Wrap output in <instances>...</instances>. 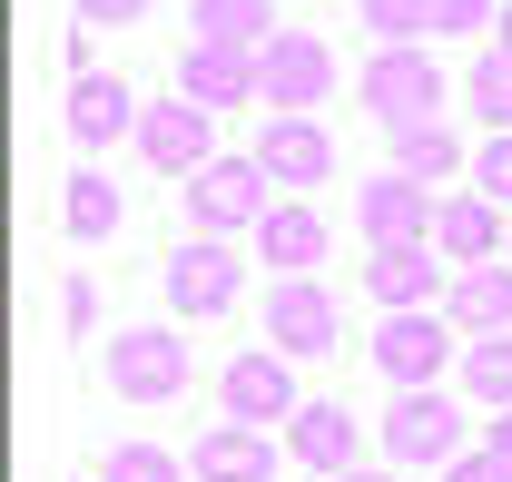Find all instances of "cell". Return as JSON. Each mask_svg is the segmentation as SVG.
Returning <instances> with one entry per match:
<instances>
[{"mask_svg":"<svg viewBox=\"0 0 512 482\" xmlns=\"http://www.w3.org/2000/svg\"><path fill=\"white\" fill-rule=\"evenodd\" d=\"M266 217H276V178L256 158H207L188 178V227L197 237H256Z\"/></svg>","mask_w":512,"mask_h":482,"instance_id":"6da1fadb","label":"cell"},{"mask_svg":"<svg viewBox=\"0 0 512 482\" xmlns=\"http://www.w3.org/2000/svg\"><path fill=\"white\" fill-rule=\"evenodd\" d=\"M463 414H473V404H463V394H444V384L394 394V404H384V453H394L404 473H414V463H434V473H444L453 453H463Z\"/></svg>","mask_w":512,"mask_h":482,"instance_id":"7a4b0ae2","label":"cell"},{"mask_svg":"<svg viewBox=\"0 0 512 482\" xmlns=\"http://www.w3.org/2000/svg\"><path fill=\"white\" fill-rule=\"evenodd\" d=\"M444 89H453V79L424 60V50H375V60H365V109H375L394 138L444 119Z\"/></svg>","mask_w":512,"mask_h":482,"instance_id":"3957f363","label":"cell"},{"mask_svg":"<svg viewBox=\"0 0 512 482\" xmlns=\"http://www.w3.org/2000/svg\"><path fill=\"white\" fill-rule=\"evenodd\" d=\"M256 79H266V109L276 119H316V99L335 89V50H325L316 30H276L256 50Z\"/></svg>","mask_w":512,"mask_h":482,"instance_id":"277c9868","label":"cell"},{"mask_svg":"<svg viewBox=\"0 0 512 482\" xmlns=\"http://www.w3.org/2000/svg\"><path fill=\"white\" fill-rule=\"evenodd\" d=\"M109 384H119L128 404H178L188 394V335L178 325H128L119 345H109Z\"/></svg>","mask_w":512,"mask_h":482,"instance_id":"5b68a950","label":"cell"},{"mask_svg":"<svg viewBox=\"0 0 512 482\" xmlns=\"http://www.w3.org/2000/svg\"><path fill=\"white\" fill-rule=\"evenodd\" d=\"M128 148H138L158 178H197V168L217 158V109H197V99H148Z\"/></svg>","mask_w":512,"mask_h":482,"instance_id":"8992f818","label":"cell"},{"mask_svg":"<svg viewBox=\"0 0 512 482\" xmlns=\"http://www.w3.org/2000/svg\"><path fill=\"white\" fill-rule=\"evenodd\" d=\"M453 325L444 315H384L375 325V374L394 384V394H424V384H444L453 374Z\"/></svg>","mask_w":512,"mask_h":482,"instance_id":"52a82bcc","label":"cell"},{"mask_svg":"<svg viewBox=\"0 0 512 482\" xmlns=\"http://www.w3.org/2000/svg\"><path fill=\"white\" fill-rule=\"evenodd\" d=\"M335 286L325 276H276V296H266V345L286 364H306V355H335Z\"/></svg>","mask_w":512,"mask_h":482,"instance_id":"ba28073f","label":"cell"},{"mask_svg":"<svg viewBox=\"0 0 512 482\" xmlns=\"http://www.w3.org/2000/svg\"><path fill=\"white\" fill-rule=\"evenodd\" d=\"M434 187L424 178H404V168H384V178L355 187V227H365V246H414V237H434Z\"/></svg>","mask_w":512,"mask_h":482,"instance_id":"9c48e42d","label":"cell"},{"mask_svg":"<svg viewBox=\"0 0 512 482\" xmlns=\"http://www.w3.org/2000/svg\"><path fill=\"white\" fill-rule=\"evenodd\" d=\"M365 286H375L384 315H424V305H444V256H434V237L414 246H365Z\"/></svg>","mask_w":512,"mask_h":482,"instance_id":"30bf717a","label":"cell"},{"mask_svg":"<svg viewBox=\"0 0 512 482\" xmlns=\"http://www.w3.org/2000/svg\"><path fill=\"white\" fill-rule=\"evenodd\" d=\"M503 246H512V207H493L483 187H453L434 207V256H453V276L463 266H493Z\"/></svg>","mask_w":512,"mask_h":482,"instance_id":"8fae6325","label":"cell"},{"mask_svg":"<svg viewBox=\"0 0 512 482\" xmlns=\"http://www.w3.org/2000/svg\"><path fill=\"white\" fill-rule=\"evenodd\" d=\"M247 286V266H237V246L197 237V246H168V305L178 315H227Z\"/></svg>","mask_w":512,"mask_h":482,"instance_id":"7c38bea8","label":"cell"},{"mask_svg":"<svg viewBox=\"0 0 512 482\" xmlns=\"http://www.w3.org/2000/svg\"><path fill=\"white\" fill-rule=\"evenodd\" d=\"M247 158L276 187H325V178H335V128H325V119H266Z\"/></svg>","mask_w":512,"mask_h":482,"instance_id":"4fadbf2b","label":"cell"},{"mask_svg":"<svg viewBox=\"0 0 512 482\" xmlns=\"http://www.w3.org/2000/svg\"><path fill=\"white\" fill-rule=\"evenodd\" d=\"M217 394H227V423H256V433H266V423H296V374H286V355H276V345L237 355Z\"/></svg>","mask_w":512,"mask_h":482,"instance_id":"5bb4252c","label":"cell"},{"mask_svg":"<svg viewBox=\"0 0 512 482\" xmlns=\"http://www.w3.org/2000/svg\"><path fill=\"white\" fill-rule=\"evenodd\" d=\"M69 138L99 158V148H119V138H138V109H128V79L119 69H79L69 79Z\"/></svg>","mask_w":512,"mask_h":482,"instance_id":"9a60e30c","label":"cell"},{"mask_svg":"<svg viewBox=\"0 0 512 482\" xmlns=\"http://www.w3.org/2000/svg\"><path fill=\"white\" fill-rule=\"evenodd\" d=\"M276 463H286V443L256 433V423H217V433H197V453H188L197 482H276Z\"/></svg>","mask_w":512,"mask_h":482,"instance_id":"2e32d148","label":"cell"},{"mask_svg":"<svg viewBox=\"0 0 512 482\" xmlns=\"http://www.w3.org/2000/svg\"><path fill=\"white\" fill-rule=\"evenodd\" d=\"M178 89H188L197 109H247V99H266V79H256V50H217V40H188V60H178Z\"/></svg>","mask_w":512,"mask_h":482,"instance_id":"e0dca14e","label":"cell"},{"mask_svg":"<svg viewBox=\"0 0 512 482\" xmlns=\"http://www.w3.org/2000/svg\"><path fill=\"white\" fill-rule=\"evenodd\" d=\"M355 443H365V433H355V414H345V404H296V423H286V453H296V463H306V473H355Z\"/></svg>","mask_w":512,"mask_h":482,"instance_id":"ac0fdd59","label":"cell"},{"mask_svg":"<svg viewBox=\"0 0 512 482\" xmlns=\"http://www.w3.org/2000/svg\"><path fill=\"white\" fill-rule=\"evenodd\" d=\"M444 325H473V335H512V256L493 266H463L444 286Z\"/></svg>","mask_w":512,"mask_h":482,"instance_id":"d6986e66","label":"cell"},{"mask_svg":"<svg viewBox=\"0 0 512 482\" xmlns=\"http://www.w3.org/2000/svg\"><path fill=\"white\" fill-rule=\"evenodd\" d=\"M256 256H266L276 276H316L325 266V217L306 207V197H276V217L256 227Z\"/></svg>","mask_w":512,"mask_h":482,"instance_id":"ffe728a7","label":"cell"},{"mask_svg":"<svg viewBox=\"0 0 512 482\" xmlns=\"http://www.w3.org/2000/svg\"><path fill=\"white\" fill-rule=\"evenodd\" d=\"M188 20L217 50H266L276 40V0H188Z\"/></svg>","mask_w":512,"mask_h":482,"instance_id":"44dd1931","label":"cell"},{"mask_svg":"<svg viewBox=\"0 0 512 482\" xmlns=\"http://www.w3.org/2000/svg\"><path fill=\"white\" fill-rule=\"evenodd\" d=\"M453 384H463V404L503 414V404H512V335H473L463 364H453Z\"/></svg>","mask_w":512,"mask_h":482,"instance_id":"7402d4cb","label":"cell"},{"mask_svg":"<svg viewBox=\"0 0 512 482\" xmlns=\"http://www.w3.org/2000/svg\"><path fill=\"white\" fill-rule=\"evenodd\" d=\"M60 217H69V237H79V246L119 237V178H109V168H79L69 197H60Z\"/></svg>","mask_w":512,"mask_h":482,"instance_id":"603a6c76","label":"cell"},{"mask_svg":"<svg viewBox=\"0 0 512 482\" xmlns=\"http://www.w3.org/2000/svg\"><path fill=\"white\" fill-rule=\"evenodd\" d=\"M394 168L434 187V178H453V168H473V158H463V138H453L444 119H434V128H404V138H394Z\"/></svg>","mask_w":512,"mask_h":482,"instance_id":"cb8c5ba5","label":"cell"},{"mask_svg":"<svg viewBox=\"0 0 512 482\" xmlns=\"http://www.w3.org/2000/svg\"><path fill=\"white\" fill-rule=\"evenodd\" d=\"M355 20L375 30V50H424V30H434V0H355Z\"/></svg>","mask_w":512,"mask_h":482,"instance_id":"d4e9b609","label":"cell"},{"mask_svg":"<svg viewBox=\"0 0 512 482\" xmlns=\"http://www.w3.org/2000/svg\"><path fill=\"white\" fill-rule=\"evenodd\" d=\"M473 109H483V138H512V60L503 50H473Z\"/></svg>","mask_w":512,"mask_h":482,"instance_id":"484cf974","label":"cell"},{"mask_svg":"<svg viewBox=\"0 0 512 482\" xmlns=\"http://www.w3.org/2000/svg\"><path fill=\"white\" fill-rule=\"evenodd\" d=\"M99 482H197V473L168 453V443H119V453L99 463Z\"/></svg>","mask_w":512,"mask_h":482,"instance_id":"4316f807","label":"cell"},{"mask_svg":"<svg viewBox=\"0 0 512 482\" xmlns=\"http://www.w3.org/2000/svg\"><path fill=\"white\" fill-rule=\"evenodd\" d=\"M473 187H483L493 207H512V138H483V158H473Z\"/></svg>","mask_w":512,"mask_h":482,"instance_id":"83f0119b","label":"cell"},{"mask_svg":"<svg viewBox=\"0 0 512 482\" xmlns=\"http://www.w3.org/2000/svg\"><path fill=\"white\" fill-rule=\"evenodd\" d=\"M483 20H503V0H434V30L453 40H483Z\"/></svg>","mask_w":512,"mask_h":482,"instance_id":"f1b7e54d","label":"cell"},{"mask_svg":"<svg viewBox=\"0 0 512 482\" xmlns=\"http://www.w3.org/2000/svg\"><path fill=\"white\" fill-rule=\"evenodd\" d=\"M444 482H512V463H503V453H493V443H483V453L463 443V453H453V463H444Z\"/></svg>","mask_w":512,"mask_h":482,"instance_id":"f546056e","label":"cell"},{"mask_svg":"<svg viewBox=\"0 0 512 482\" xmlns=\"http://www.w3.org/2000/svg\"><path fill=\"white\" fill-rule=\"evenodd\" d=\"M158 0H79V20H99V30H128V20H148Z\"/></svg>","mask_w":512,"mask_h":482,"instance_id":"4dcf8cb0","label":"cell"},{"mask_svg":"<svg viewBox=\"0 0 512 482\" xmlns=\"http://www.w3.org/2000/svg\"><path fill=\"white\" fill-rule=\"evenodd\" d=\"M60 305H69V325L89 335V325H99V276H69V286H60Z\"/></svg>","mask_w":512,"mask_h":482,"instance_id":"1f68e13d","label":"cell"},{"mask_svg":"<svg viewBox=\"0 0 512 482\" xmlns=\"http://www.w3.org/2000/svg\"><path fill=\"white\" fill-rule=\"evenodd\" d=\"M483 443H493V453H503V463H512V404H503V414H493V433H483Z\"/></svg>","mask_w":512,"mask_h":482,"instance_id":"d6a6232c","label":"cell"},{"mask_svg":"<svg viewBox=\"0 0 512 482\" xmlns=\"http://www.w3.org/2000/svg\"><path fill=\"white\" fill-rule=\"evenodd\" d=\"M493 50H503V60H512V0H503V20H493Z\"/></svg>","mask_w":512,"mask_h":482,"instance_id":"836d02e7","label":"cell"},{"mask_svg":"<svg viewBox=\"0 0 512 482\" xmlns=\"http://www.w3.org/2000/svg\"><path fill=\"white\" fill-rule=\"evenodd\" d=\"M335 482H404V473H365V463H355V473H335Z\"/></svg>","mask_w":512,"mask_h":482,"instance_id":"e575fe53","label":"cell"},{"mask_svg":"<svg viewBox=\"0 0 512 482\" xmlns=\"http://www.w3.org/2000/svg\"><path fill=\"white\" fill-rule=\"evenodd\" d=\"M503 256H512V246H503Z\"/></svg>","mask_w":512,"mask_h":482,"instance_id":"d590c367","label":"cell"}]
</instances>
